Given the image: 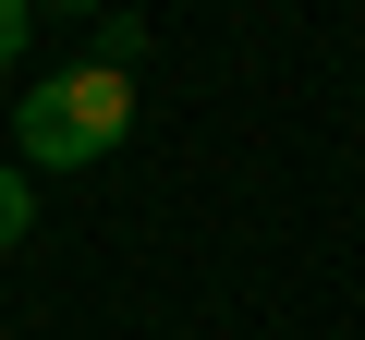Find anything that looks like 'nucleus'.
I'll list each match as a JSON object with an SVG mask.
<instances>
[{"label": "nucleus", "mask_w": 365, "mask_h": 340, "mask_svg": "<svg viewBox=\"0 0 365 340\" xmlns=\"http://www.w3.org/2000/svg\"><path fill=\"white\" fill-rule=\"evenodd\" d=\"M122 134H134V61H122V49L37 73V85H25V110H13V146H25V170H98Z\"/></svg>", "instance_id": "1"}, {"label": "nucleus", "mask_w": 365, "mask_h": 340, "mask_svg": "<svg viewBox=\"0 0 365 340\" xmlns=\"http://www.w3.org/2000/svg\"><path fill=\"white\" fill-rule=\"evenodd\" d=\"M25 219H37V183H25V158H0V255L25 243Z\"/></svg>", "instance_id": "2"}, {"label": "nucleus", "mask_w": 365, "mask_h": 340, "mask_svg": "<svg viewBox=\"0 0 365 340\" xmlns=\"http://www.w3.org/2000/svg\"><path fill=\"white\" fill-rule=\"evenodd\" d=\"M25 37H37V0H0V73L25 61Z\"/></svg>", "instance_id": "3"}, {"label": "nucleus", "mask_w": 365, "mask_h": 340, "mask_svg": "<svg viewBox=\"0 0 365 340\" xmlns=\"http://www.w3.org/2000/svg\"><path fill=\"white\" fill-rule=\"evenodd\" d=\"M37 13H98V0H37Z\"/></svg>", "instance_id": "4"}]
</instances>
